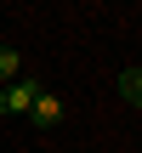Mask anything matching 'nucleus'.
I'll use <instances>...</instances> for the list:
<instances>
[{"label":"nucleus","mask_w":142,"mask_h":153,"mask_svg":"<svg viewBox=\"0 0 142 153\" xmlns=\"http://www.w3.org/2000/svg\"><path fill=\"white\" fill-rule=\"evenodd\" d=\"M40 91H46V85H40L34 74H23V79H11V85H0V114H11V119H17V114H28Z\"/></svg>","instance_id":"f257e3e1"},{"label":"nucleus","mask_w":142,"mask_h":153,"mask_svg":"<svg viewBox=\"0 0 142 153\" xmlns=\"http://www.w3.org/2000/svg\"><path fill=\"white\" fill-rule=\"evenodd\" d=\"M28 119H34L40 131H51V125H63V102H57L51 91H40V97H34V108H28Z\"/></svg>","instance_id":"f03ea898"},{"label":"nucleus","mask_w":142,"mask_h":153,"mask_svg":"<svg viewBox=\"0 0 142 153\" xmlns=\"http://www.w3.org/2000/svg\"><path fill=\"white\" fill-rule=\"evenodd\" d=\"M120 97H125L131 108H142V68H125V74H120Z\"/></svg>","instance_id":"7ed1b4c3"},{"label":"nucleus","mask_w":142,"mask_h":153,"mask_svg":"<svg viewBox=\"0 0 142 153\" xmlns=\"http://www.w3.org/2000/svg\"><path fill=\"white\" fill-rule=\"evenodd\" d=\"M11 79H23V57L11 45H0V85H11Z\"/></svg>","instance_id":"20e7f679"}]
</instances>
